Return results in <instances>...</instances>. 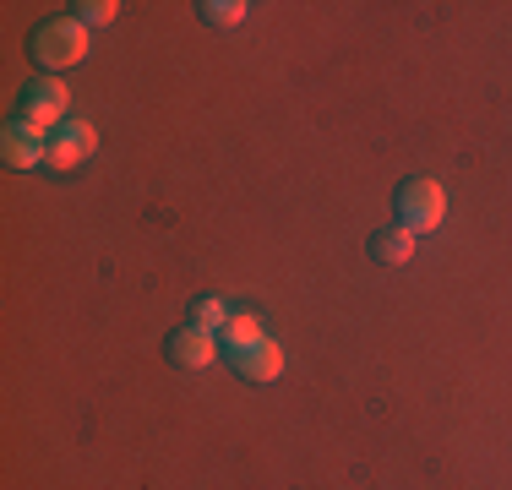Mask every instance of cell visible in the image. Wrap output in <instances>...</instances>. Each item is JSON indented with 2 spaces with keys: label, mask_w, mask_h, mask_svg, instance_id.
I'll use <instances>...</instances> for the list:
<instances>
[{
  "label": "cell",
  "mask_w": 512,
  "mask_h": 490,
  "mask_svg": "<svg viewBox=\"0 0 512 490\" xmlns=\"http://www.w3.org/2000/svg\"><path fill=\"white\" fill-rule=\"evenodd\" d=\"M33 60L50 71H66V66H82L88 60V28L77 17H55V22H39L33 28Z\"/></svg>",
  "instance_id": "6da1fadb"
},
{
  "label": "cell",
  "mask_w": 512,
  "mask_h": 490,
  "mask_svg": "<svg viewBox=\"0 0 512 490\" xmlns=\"http://www.w3.org/2000/svg\"><path fill=\"white\" fill-rule=\"evenodd\" d=\"M393 213H398V229H409V235H431V229H442V218H447V196H442L436 180L414 175V180L398 186Z\"/></svg>",
  "instance_id": "7a4b0ae2"
},
{
  "label": "cell",
  "mask_w": 512,
  "mask_h": 490,
  "mask_svg": "<svg viewBox=\"0 0 512 490\" xmlns=\"http://www.w3.org/2000/svg\"><path fill=\"white\" fill-rule=\"evenodd\" d=\"M66 82L60 77H39V82H28V93H22V126H33V131H60L66 126Z\"/></svg>",
  "instance_id": "3957f363"
},
{
  "label": "cell",
  "mask_w": 512,
  "mask_h": 490,
  "mask_svg": "<svg viewBox=\"0 0 512 490\" xmlns=\"http://www.w3.org/2000/svg\"><path fill=\"white\" fill-rule=\"evenodd\" d=\"M93 153H99V131H93L88 120H66V126H60L55 137H50V158H44V164L66 175V169L88 164Z\"/></svg>",
  "instance_id": "277c9868"
},
{
  "label": "cell",
  "mask_w": 512,
  "mask_h": 490,
  "mask_svg": "<svg viewBox=\"0 0 512 490\" xmlns=\"http://www.w3.org/2000/svg\"><path fill=\"white\" fill-rule=\"evenodd\" d=\"M0 158H6L11 169H33V164H44V158H50V142H44V131L11 120V126L0 131Z\"/></svg>",
  "instance_id": "5b68a950"
},
{
  "label": "cell",
  "mask_w": 512,
  "mask_h": 490,
  "mask_svg": "<svg viewBox=\"0 0 512 490\" xmlns=\"http://www.w3.org/2000/svg\"><path fill=\"white\" fill-rule=\"evenodd\" d=\"M164 354L180 365V371H207V365L218 360V349H213V333H202V327H180V333L164 343Z\"/></svg>",
  "instance_id": "8992f818"
},
{
  "label": "cell",
  "mask_w": 512,
  "mask_h": 490,
  "mask_svg": "<svg viewBox=\"0 0 512 490\" xmlns=\"http://www.w3.org/2000/svg\"><path fill=\"white\" fill-rule=\"evenodd\" d=\"M235 371L246 376V382H273V376L284 371V349L262 338V343H251V349L235 354Z\"/></svg>",
  "instance_id": "52a82bcc"
},
{
  "label": "cell",
  "mask_w": 512,
  "mask_h": 490,
  "mask_svg": "<svg viewBox=\"0 0 512 490\" xmlns=\"http://www.w3.org/2000/svg\"><path fill=\"white\" fill-rule=\"evenodd\" d=\"M371 256L382 267H404L414 256V235H409V229H398V224L393 229H376V235H371Z\"/></svg>",
  "instance_id": "ba28073f"
},
{
  "label": "cell",
  "mask_w": 512,
  "mask_h": 490,
  "mask_svg": "<svg viewBox=\"0 0 512 490\" xmlns=\"http://www.w3.org/2000/svg\"><path fill=\"white\" fill-rule=\"evenodd\" d=\"M224 343H229V354H240V349H251V343H262V322H256L251 311H235L224 322Z\"/></svg>",
  "instance_id": "9c48e42d"
},
{
  "label": "cell",
  "mask_w": 512,
  "mask_h": 490,
  "mask_svg": "<svg viewBox=\"0 0 512 490\" xmlns=\"http://www.w3.org/2000/svg\"><path fill=\"white\" fill-rule=\"evenodd\" d=\"M224 322H229V305H224V300H213V294L191 300V327H202V333H218Z\"/></svg>",
  "instance_id": "30bf717a"
},
{
  "label": "cell",
  "mask_w": 512,
  "mask_h": 490,
  "mask_svg": "<svg viewBox=\"0 0 512 490\" xmlns=\"http://www.w3.org/2000/svg\"><path fill=\"white\" fill-rule=\"evenodd\" d=\"M202 22H213V28H235L240 17H246V0H202Z\"/></svg>",
  "instance_id": "8fae6325"
},
{
  "label": "cell",
  "mask_w": 512,
  "mask_h": 490,
  "mask_svg": "<svg viewBox=\"0 0 512 490\" xmlns=\"http://www.w3.org/2000/svg\"><path fill=\"white\" fill-rule=\"evenodd\" d=\"M115 0H82V6H77V22H82V28H104V22H115Z\"/></svg>",
  "instance_id": "7c38bea8"
}]
</instances>
